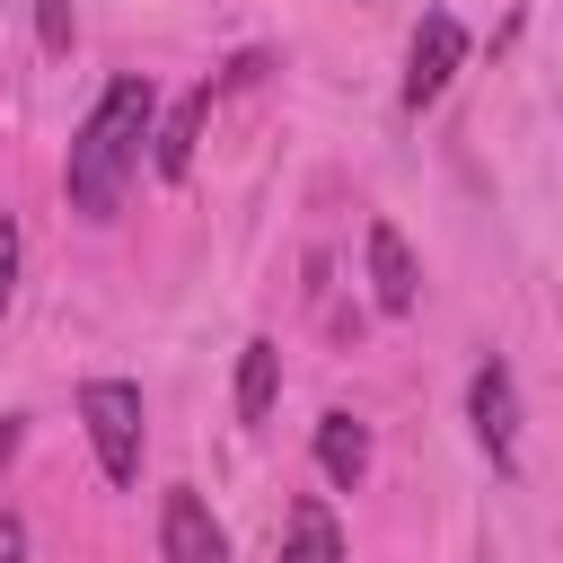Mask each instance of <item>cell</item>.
Here are the masks:
<instances>
[{"label":"cell","mask_w":563,"mask_h":563,"mask_svg":"<svg viewBox=\"0 0 563 563\" xmlns=\"http://www.w3.org/2000/svg\"><path fill=\"white\" fill-rule=\"evenodd\" d=\"M282 563H343V528H334V510L308 493V501H290V528H282Z\"/></svg>","instance_id":"9"},{"label":"cell","mask_w":563,"mask_h":563,"mask_svg":"<svg viewBox=\"0 0 563 563\" xmlns=\"http://www.w3.org/2000/svg\"><path fill=\"white\" fill-rule=\"evenodd\" d=\"M273 387H282V343L255 334V343L238 352V422H264V413H273Z\"/></svg>","instance_id":"10"},{"label":"cell","mask_w":563,"mask_h":563,"mask_svg":"<svg viewBox=\"0 0 563 563\" xmlns=\"http://www.w3.org/2000/svg\"><path fill=\"white\" fill-rule=\"evenodd\" d=\"M18 299V220L0 211V308Z\"/></svg>","instance_id":"11"},{"label":"cell","mask_w":563,"mask_h":563,"mask_svg":"<svg viewBox=\"0 0 563 563\" xmlns=\"http://www.w3.org/2000/svg\"><path fill=\"white\" fill-rule=\"evenodd\" d=\"M202 114H211V88L176 97V114H167V123H150V167H158L167 185H185V167H194V141H202Z\"/></svg>","instance_id":"7"},{"label":"cell","mask_w":563,"mask_h":563,"mask_svg":"<svg viewBox=\"0 0 563 563\" xmlns=\"http://www.w3.org/2000/svg\"><path fill=\"white\" fill-rule=\"evenodd\" d=\"M158 545H167V563H229V537H220V519H211V501H202L194 484L167 493V510H158Z\"/></svg>","instance_id":"5"},{"label":"cell","mask_w":563,"mask_h":563,"mask_svg":"<svg viewBox=\"0 0 563 563\" xmlns=\"http://www.w3.org/2000/svg\"><path fill=\"white\" fill-rule=\"evenodd\" d=\"M79 422L97 440L106 484H141V387L132 378H88L79 387Z\"/></svg>","instance_id":"2"},{"label":"cell","mask_w":563,"mask_h":563,"mask_svg":"<svg viewBox=\"0 0 563 563\" xmlns=\"http://www.w3.org/2000/svg\"><path fill=\"white\" fill-rule=\"evenodd\" d=\"M44 44H53V53L70 44V9H62V0H44Z\"/></svg>","instance_id":"12"},{"label":"cell","mask_w":563,"mask_h":563,"mask_svg":"<svg viewBox=\"0 0 563 563\" xmlns=\"http://www.w3.org/2000/svg\"><path fill=\"white\" fill-rule=\"evenodd\" d=\"M369 299L387 317H405L422 299V273H413V246L396 238V220H369Z\"/></svg>","instance_id":"6"},{"label":"cell","mask_w":563,"mask_h":563,"mask_svg":"<svg viewBox=\"0 0 563 563\" xmlns=\"http://www.w3.org/2000/svg\"><path fill=\"white\" fill-rule=\"evenodd\" d=\"M317 466H325V484H334V493H352V484L369 475V422L325 413V422H317Z\"/></svg>","instance_id":"8"},{"label":"cell","mask_w":563,"mask_h":563,"mask_svg":"<svg viewBox=\"0 0 563 563\" xmlns=\"http://www.w3.org/2000/svg\"><path fill=\"white\" fill-rule=\"evenodd\" d=\"M466 422H475V440H484L493 466H519V387H510L501 361H475V378H466Z\"/></svg>","instance_id":"3"},{"label":"cell","mask_w":563,"mask_h":563,"mask_svg":"<svg viewBox=\"0 0 563 563\" xmlns=\"http://www.w3.org/2000/svg\"><path fill=\"white\" fill-rule=\"evenodd\" d=\"M150 114H158V88H150V79H114V88L97 97V114L70 132L62 185H70V211H79V220H114V202H123V185H132V167H141Z\"/></svg>","instance_id":"1"},{"label":"cell","mask_w":563,"mask_h":563,"mask_svg":"<svg viewBox=\"0 0 563 563\" xmlns=\"http://www.w3.org/2000/svg\"><path fill=\"white\" fill-rule=\"evenodd\" d=\"M457 62H466V26H457L449 9H431V18L413 26V53H405V106H431V97L457 79Z\"/></svg>","instance_id":"4"},{"label":"cell","mask_w":563,"mask_h":563,"mask_svg":"<svg viewBox=\"0 0 563 563\" xmlns=\"http://www.w3.org/2000/svg\"><path fill=\"white\" fill-rule=\"evenodd\" d=\"M0 563H26V528H18L9 510H0Z\"/></svg>","instance_id":"13"}]
</instances>
